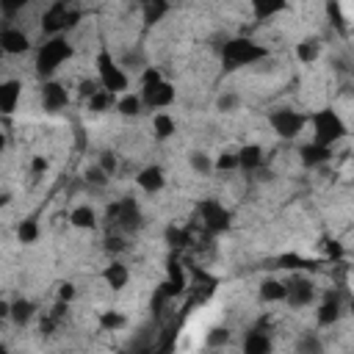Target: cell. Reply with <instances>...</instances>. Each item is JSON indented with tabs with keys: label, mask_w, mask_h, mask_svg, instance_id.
<instances>
[{
	"label": "cell",
	"mask_w": 354,
	"mask_h": 354,
	"mask_svg": "<svg viewBox=\"0 0 354 354\" xmlns=\"http://www.w3.org/2000/svg\"><path fill=\"white\" fill-rule=\"evenodd\" d=\"M72 58V44L64 39V36H53V39H47L41 47H39V53H36V72L44 77V80H50L58 69H61V64H66Z\"/></svg>",
	"instance_id": "obj_1"
},
{
	"label": "cell",
	"mask_w": 354,
	"mask_h": 354,
	"mask_svg": "<svg viewBox=\"0 0 354 354\" xmlns=\"http://www.w3.org/2000/svg\"><path fill=\"white\" fill-rule=\"evenodd\" d=\"M174 97H177L174 86H171L169 80H163L155 66H147L144 75H141V100H144V105L152 108V111H155V108L160 111V108L171 105Z\"/></svg>",
	"instance_id": "obj_2"
},
{
	"label": "cell",
	"mask_w": 354,
	"mask_h": 354,
	"mask_svg": "<svg viewBox=\"0 0 354 354\" xmlns=\"http://www.w3.org/2000/svg\"><path fill=\"white\" fill-rule=\"evenodd\" d=\"M260 58H266V47L252 41V39H230L221 47V64L227 69H238V66H252Z\"/></svg>",
	"instance_id": "obj_3"
},
{
	"label": "cell",
	"mask_w": 354,
	"mask_h": 354,
	"mask_svg": "<svg viewBox=\"0 0 354 354\" xmlns=\"http://www.w3.org/2000/svg\"><path fill=\"white\" fill-rule=\"evenodd\" d=\"M310 124H313V141L318 144H337L348 130H346V122L332 111V108H324V111H315L310 116Z\"/></svg>",
	"instance_id": "obj_4"
},
{
	"label": "cell",
	"mask_w": 354,
	"mask_h": 354,
	"mask_svg": "<svg viewBox=\"0 0 354 354\" xmlns=\"http://www.w3.org/2000/svg\"><path fill=\"white\" fill-rule=\"evenodd\" d=\"M97 80L102 83V88H108V91H113V94H124L127 91V75L122 72V66L111 58V53L108 50H102L100 55H97Z\"/></svg>",
	"instance_id": "obj_5"
},
{
	"label": "cell",
	"mask_w": 354,
	"mask_h": 354,
	"mask_svg": "<svg viewBox=\"0 0 354 354\" xmlns=\"http://www.w3.org/2000/svg\"><path fill=\"white\" fill-rule=\"evenodd\" d=\"M268 124H271V130H274L277 136H282V138H296V136L310 124V116H304V113H299V111H293V108H277V111L268 113Z\"/></svg>",
	"instance_id": "obj_6"
},
{
	"label": "cell",
	"mask_w": 354,
	"mask_h": 354,
	"mask_svg": "<svg viewBox=\"0 0 354 354\" xmlns=\"http://www.w3.org/2000/svg\"><path fill=\"white\" fill-rule=\"evenodd\" d=\"M108 218H113V224L119 230H124V232H136L144 224V216H141V210H138L133 196H124V199L113 202L111 210H108Z\"/></svg>",
	"instance_id": "obj_7"
},
{
	"label": "cell",
	"mask_w": 354,
	"mask_h": 354,
	"mask_svg": "<svg viewBox=\"0 0 354 354\" xmlns=\"http://www.w3.org/2000/svg\"><path fill=\"white\" fill-rule=\"evenodd\" d=\"M199 218H202V227L210 230V232H224L230 230V210L216 202V199H202L199 202Z\"/></svg>",
	"instance_id": "obj_8"
},
{
	"label": "cell",
	"mask_w": 354,
	"mask_h": 354,
	"mask_svg": "<svg viewBox=\"0 0 354 354\" xmlns=\"http://www.w3.org/2000/svg\"><path fill=\"white\" fill-rule=\"evenodd\" d=\"M69 105V91H66V86L64 83H58V80H44L41 83V108L47 111V113H58V111H64Z\"/></svg>",
	"instance_id": "obj_9"
},
{
	"label": "cell",
	"mask_w": 354,
	"mask_h": 354,
	"mask_svg": "<svg viewBox=\"0 0 354 354\" xmlns=\"http://www.w3.org/2000/svg\"><path fill=\"white\" fill-rule=\"evenodd\" d=\"M288 296H285V301L290 304V307H307V304H313V299H315V285H313V279H307V277H290L288 282Z\"/></svg>",
	"instance_id": "obj_10"
},
{
	"label": "cell",
	"mask_w": 354,
	"mask_h": 354,
	"mask_svg": "<svg viewBox=\"0 0 354 354\" xmlns=\"http://www.w3.org/2000/svg\"><path fill=\"white\" fill-rule=\"evenodd\" d=\"M0 47H3V53H8V55H22L28 47H30V39H28V33H22V28H3V33H0Z\"/></svg>",
	"instance_id": "obj_11"
},
{
	"label": "cell",
	"mask_w": 354,
	"mask_h": 354,
	"mask_svg": "<svg viewBox=\"0 0 354 354\" xmlns=\"http://www.w3.org/2000/svg\"><path fill=\"white\" fill-rule=\"evenodd\" d=\"M136 185L141 188V191H147V194H158L163 185H166V174H163V169L160 166H144L138 174H136Z\"/></svg>",
	"instance_id": "obj_12"
},
{
	"label": "cell",
	"mask_w": 354,
	"mask_h": 354,
	"mask_svg": "<svg viewBox=\"0 0 354 354\" xmlns=\"http://www.w3.org/2000/svg\"><path fill=\"white\" fill-rule=\"evenodd\" d=\"M299 155H301V163H304V166L315 169V166H324V163L332 160V147L318 144V141H310V144H304V147L299 149Z\"/></svg>",
	"instance_id": "obj_13"
},
{
	"label": "cell",
	"mask_w": 354,
	"mask_h": 354,
	"mask_svg": "<svg viewBox=\"0 0 354 354\" xmlns=\"http://www.w3.org/2000/svg\"><path fill=\"white\" fill-rule=\"evenodd\" d=\"M260 166H263V147L260 144H243L238 149V169L257 171Z\"/></svg>",
	"instance_id": "obj_14"
},
{
	"label": "cell",
	"mask_w": 354,
	"mask_h": 354,
	"mask_svg": "<svg viewBox=\"0 0 354 354\" xmlns=\"http://www.w3.org/2000/svg\"><path fill=\"white\" fill-rule=\"evenodd\" d=\"M19 94H22V83L19 80H6L0 86V111L3 113H14L17 102H19Z\"/></svg>",
	"instance_id": "obj_15"
},
{
	"label": "cell",
	"mask_w": 354,
	"mask_h": 354,
	"mask_svg": "<svg viewBox=\"0 0 354 354\" xmlns=\"http://www.w3.org/2000/svg\"><path fill=\"white\" fill-rule=\"evenodd\" d=\"M337 318H340V301H337V296H326L315 310V321H318V326H332V324H337Z\"/></svg>",
	"instance_id": "obj_16"
},
{
	"label": "cell",
	"mask_w": 354,
	"mask_h": 354,
	"mask_svg": "<svg viewBox=\"0 0 354 354\" xmlns=\"http://www.w3.org/2000/svg\"><path fill=\"white\" fill-rule=\"evenodd\" d=\"M102 279H105V285H108L111 290H122V288L127 285V279H130V271H127L124 263H111V266H105Z\"/></svg>",
	"instance_id": "obj_17"
},
{
	"label": "cell",
	"mask_w": 354,
	"mask_h": 354,
	"mask_svg": "<svg viewBox=\"0 0 354 354\" xmlns=\"http://www.w3.org/2000/svg\"><path fill=\"white\" fill-rule=\"evenodd\" d=\"M69 224L77 227V230H94V227H97V213H94V207L77 205V207L69 213Z\"/></svg>",
	"instance_id": "obj_18"
},
{
	"label": "cell",
	"mask_w": 354,
	"mask_h": 354,
	"mask_svg": "<svg viewBox=\"0 0 354 354\" xmlns=\"http://www.w3.org/2000/svg\"><path fill=\"white\" fill-rule=\"evenodd\" d=\"M268 348H271V340H268V335L263 329L246 332V337H243V351L246 354H266Z\"/></svg>",
	"instance_id": "obj_19"
},
{
	"label": "cell",
	"mask_w": 354,
	"mask_h": 354,
	"mask_svg": "<svg viewBox=\"0 0 354 354\" xmlns=\"http://www.w3.org/2000/svg\"><path fill=\"white\" fill-rule=\"evenodd\" d=\"M318 55H321V41H318L315 36H307V39H301V41L296 44V58H299L301 64H315Z\"/></svg>",
	"instance_id": "obj_20"
},
{
	"label": "cell",
	"mask_w": 354,
	"mask_h": 354,
	"mask_svg": "<svg viewBox=\"0 0 354 354\" xmlns=\"http://www.w3.org/2000/svg\"><path fill=\"white\" fill-rule=\"evenodd\" d=\"M152 133H155V138H160V141H166V138H171L174 133H177V122L169 116V113H155L152 116Z\"/></svg>",
	"instance_id": "obj_21"
},
{
	"label": "cell",
	"mask_w": 354,
	"mask_h": 354,
	"mask_svg": "<svg viewBox=\"0 0 354 354\" xmlns=\"http://www.w3.org/2000/svg\"><path fill=\"white\" fill-rule=\"evenodd\" d=\"M30 318H33V301H28V299H14V301H11L8 321L17 324V326H25Z\"/></svg>",
	"instance_id": "obj_22"
},
{
	"label": "cell",
	"mask_w": 354,
	"mask_h": 354,
	"mask_svg": "<svg viewBox=\"0 0 354 354\" xmlns=\"http://www.w3.org/2000/svg\"><path fill=\"white\" fill-rule=\"evenodd\" d=\"M249 3H252V11L257 19H268L279 11H285V6H288V0H249Z\"/></svg>",
	"instance_id": "obj_23"
},
{
	"label": "cell",
	"mask_w": 354,
	"mask_h": 354,
	"mask_svg": "<svg viewBox=\"0 0 354 354\" xmlns=\"http://www.w3.org/2000/svg\"><path fill=\"white\" fill-rule=\"evenodd\" d=\"M285 296H288V285L279 282V279H266L260 285V299L263 301H285Z\"/></svg>",
	"instance_id": "obj_24"
},
{
	"label": "cell",
	"mask_w": 354,
	"mask_h": 354,
	"mask_svg": "<svg viewBox=\"0 0 354 354\" xmlns=\"http://www.w3.org/2000/svg\"><path fill=\"white\" fill-rule=\"evenodd\" d=\"M141 108H144L141 94H122V97L116 100V111H119L122 116H138Z\"/></svg>",
	"instance_id": "obj_25"
},
{
	"label": "cell",
	"mask_w": 354,
	"mask_h": 354,
	"mask_svg": "<svg viewBox=\"0 0 354 354\" xmlns=\"http://www.w3.org/2000/svg\"><path fill=\"white\" fill-rule=\"evenodd\" d=\"M88 108H91V111H97V113L111 111V108H116V94H113V91H108V88H100L97 94H91V97H88Z\"/></svg>",
	"instance_id": "obj_26"
},
{
	"label": "cell",
	"mask_w": 354,
	"mask_h": 354,
	"mask_svg": "<svg viewBox=\"0 0 354 354\" xmlns=\"http://www.w3.org/2000/svg\"><path fill=\"white\" fill-rule=\"evenodd\" d=\"M188 166H191L199 177H207V174L216 169V163L210 160V155H207V152H191V155H188Z\"/></svg>",
	"instance_id": "obj_27"
},
{
	"label": "cell",
	"mask_w": 354,
	"mask_h": 354,
	"mask_svg": "<svg viewBox=\"0 0 354 354\" xmlns=\"http://www.w3.org/2000/svg\"><path fill=\"white\" fill-rule=\"evenodd\" d=\"M83 180H86V185H88V188H105V185L111 183V174L97 163V166H88V169H86Z\"/></svg>",
	"instance_id": "obj_28"
},
{
	"label": "cell",
	"mask_w": 354,
	"mask_h": 354,
	"mask_svg": "<svg viewBox=\"0 0 354 354\" xmlns=\"http://www.w3.org/2000/svg\"><path fill=\"white\" fill-rule=\"evenodd\" d=\"M127 324V318L122 315V313H116V310H105L102 315H100V326H102V332H116V329H122Z\"/></svg>",
	"instance_id": "obj_29"
},
{
	"label": "cell",
	"mask_w": 354,
	"mask_h": 354,
	"mask_svg": "<svg viewBox=\"0 0 354 354\" xmlns=\"http://www.w3.org/2000/svg\"><path fill=\"white\" fill-rule=\"evenodd\" d=\"M17 238H19V243H33V241L39 238V224H36V218H25V221L19 224V230H17Z\"/></svg>",
	"instance_id": "obj_30"
},
{
	"label": "cell",
	"mask_w": 354,
	"mask_h": 354,
	"mask_svg": "<svg viewBox=\"0 0 354 354\" xmlns=\"http://www.w3.org/2000/svg\"><path fill=\"white\" fill-rule=\"evenodd\" d=\"M166 241H169L171 246H188V243H191V232L183 230V227H169V230H166Z\"/></svg>",
	"instance_id": "obj_31"
},
{
	"label": "cell",
	"mask_w": 354,
	"mask_h": 354,
	"mask_svg": "<svg viewBox=\"0 0 354 354\" xmlns=\"http://www.w3.org/2000/svg\"><path fill=\"white\" fill-rule=\"evenodd\" d=\"M238 102H241V97H238L235 91H224V94L216 100V108H218L221 113H232V111L238 108Z\"/></svg>",
	"instance_id": "obj_32"
},
{
	"label": "cell",
	"mask_w": 354,
	"mask_h": 354,
	"mask_svg": "<svg viewBox=\"0 0 354 354\" xmlns=\"http://www.w3.org/2000/svg\"><path fill=\"white\" fill-rule=\"evenodd\" d=\"M326 14H329V19H332V25H335L337 30H346V17H343L337 0H329V3H326Z\"/></svg>",
	"instance_id": "obj_33"
},
{
	"label": "cell",
	"mask_w": 354,
	"mask_h": 354,
	"mask_svg": "<svg viewBox=\"0 0 354 354\" xmlns=\"http://www.w3.org/2000/svg\"><path fill=\"white\" fill-rule=\"evenodd\" d=\"M230 340V329H224V326H216V329H210L207 332V337H205V343L210 346V348H216V346H224Z\"/></svg>",
	"instance_id": "obj_34"
},
{
	"label": "cell",
	"mask_w": 354,
	"mask_h": 354,
	"mask_svg": "<svg viewBox=\"0 0 354 354\" xmlns=\"http://www.w3.org/2000/svg\"><path fill=\"white\" fill-rule=\"evenodd\" d=\"M216 169H218V171H232V169H238V152H221L218 160H216Z\"/></svg>",
	"instance_id": "obj_35"
},
{
	"label": "cell",
	"mask_w": 354,
	"mask_h": 354,
	"mask_svg": "<svg viewBox=\"0 0 354 354\" xmlns=\"http://www.w3.org/2000/svg\"><path fill=\"white\" fill-rule=\"evenodd\" d=\"M100 166L113 177V174H116V169H119V158H116L113 152H102V155H100Z\"/></svg>",
	"instance_id": "obj_36"
},
{
	"label": "cell",
	"mask_w": 354,
	"mask_h": 354,
	"mask_svg": "<svg viewBox=\"0 0 354 354\" xmlns=\"http://www.w3.org/2000/svg\"><path fill=\"white\" fill-rule=\"evenodd\" d=\"M299 351H321V343L315 335H304L301 343H299Z\"/></svg>",
	"instance_id": "obj_37"
},
{
	"label": "cell",
	"mask_w": 354,
	"mask_h": 354,
	"mask_svg": "<svg viewBox=\"0 0 354 354\" xmlns=\"http://www.w3.org/2000/svg\"><path fill=\"white\" fill-rule=\"evenodd\" d=\"M75 293H77V290H75V285H72V282H64V285L58 288V299H64V301H72V299H75Z\"/></svg>",
	"instance_id": "obj_38"
},
{
	"label": "cell",
	"mask_w": 354,
	"mask_h": 354,
	"mask_svg": "<svg viewBox=\"0 0 354 354\" xmlns=\"http://www.w3.org/2000/svg\"><path fill=\"white\" fill-rule=\"evenodd\" d=\"M25 3H28V0H0V6H3V14H14V11H19Z\"/></svg>",
	"instance_id": "obj_39"
},
{
	"label": "cell",
	"mask_w": 354,
	"mask_h": 354,
	"mask_svg": "<svg viewBox=\"0 0 354 354\" xmlns=\"http://www.w3.org/2000/svg\"><path fill=\"white\" fill-rule=\"evenodd\" d=\"M30 171H33V174H44V171H47V158L36 155V158H33V163H30Z\"/></svg>",
	"instance_id": "obj_40"
},
{
	"label": "cell",
	"mask_w": 354,
	"mask_h": 354,
	"mask_svg": "<svg viewBox=\"0 0 354 354\" xmlns=\"http://www.w3.org/2000/svg\"><path fill=\"white\" fill-rule=\"evenodd\" d=\"M348 307H351V313H354V299H351V304H348Z\"/></svg>",
	"instance_id": "obj_41"
}]
</instances>
